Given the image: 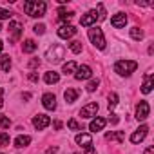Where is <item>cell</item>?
<instances>
[{"instance_id":"cell-1","label":"cell","mask_w":154,"mask_h":154,"mask_svg":"<svg viewBox=\"0 0 154 154\" xmlns=\"http://www.w3.org/2000/svg\"><path fill=\"white\" fill-rule=\"evenodd\" d=\"M45 9H47L45 2H38V0H27L24 4V11L31 18H42L45 15Z\"/></svg>"},{"instance_id":"cell-2","label":"cell","mask_w":154,"mask_h":154,"mask_svg":"<svg viewBox=\"0 0 154 154\" xmlns=\"http://www.w3.org/2000/svg\"><path fill=\"white\" fill-rule=\"evenodd\" d=\"M138 69V63L134 60H118L114 63V71L120 74V76H129L132 74L134 71Z\"/></svg>"},{"instance_id":"cell-3","label":"cell","mask_w":154,"mask_h":154,"mask_svg":"<svg viewBox=\"0 0 154 154\" xmlns=\"http://www.w3.org/2000/svg\"><path fill=\"white\" fill-rule=\"evenodd\" d=\"M63 56H65V47L60 45V44H53V45L45 51V58H47L51 63H58V62H62Z\"/></svg>"},{"instance_id":"cell-4","label":"cell","mask_w":154,"mask_h":154,"mask_svg":"<svg viewBox=\"0 0 154 154\" xmlns=\"http://www.w3.org/2000/svg\"><path fill=\"white\" fill-rule=\"evenodd\" d=\"M89 40L98 47V49H105V38L100 27H91L89 29Z\"/></svg>"},{"instance_id":"cell-5","label":"cell","mask_w":154,"mask_h":154,"mask_svg":"<svg viewBox=\"0 0 154 154\" xmlns=\"http://www.w3.org/2000/svg\"><path fill=\"white\" fill-rule=\"evenodd\" d=\"M149 112H150L149 103H147V102H140L138 107H136V120H138V122L147 120V118H149Z\"/></svg>"},{"instance_id":"cell-6","label":"cell","mask_w":154,"mask_h":154,"mask_svg":"<svg viewBox=\"0 0 154 154\" xmlns=\"http://www.w3.org/2000/svg\"><path fill=\"white\" fill-rule=\"evenodd\" d=\"M8 29H9V40H11V42H17V40L20 38V35H22V29H24V27H22V24H20V22H11Z\"/></svg>"},{"instance_id":"cell-7","label":"cell","mask_w":154,"mask_h":154,"mask_svg":"<svg viewBox=\"0 0 154 154\" xmlns=\"http://www.w3.org/2000/svg\"><path fill=\"white\" fill-rule=\"evenodd\" d=\"M98 103L96 102H91V103H87L85 107H82V111H80V116L82 118H93V116H96V112H98Z\"/></svg>"},{"instance_id":"cell-8","label":"cell","mask_w":154,"mask_h":154,"mask_svg":"<svg viewBox=\"0 0 154 154\" xmlns=\"http://www.w3.org/2000/svg\"><path fill=\"white\" fill-rule=\"evenodd\" d=\"M76 143H78L84 150H87V149H93V138H91V134H85V132H82V134H76Z\"/></svg>"},{"instance_id":"cell-9","label":"cell","mask_w":154,"mask_h":154,"mask_svg":"<svg viewBox=\"0 0 154 154\" xmlns=\"http://www.w3.org/2000/svg\"><path fill=\"white\" fill-rule=\"evenodd\" d=\"M93 76V69L89 65H80V67H76V72H74V78L76 80H87Z\"/></svg>"},{"instance_id":"cell-10","label":"cell","mask_w":154,"mask_h":154,"mask_svg":"<svg viewBox=\"0 0 154 154\" xmlns=\"http://www.w3.org/2000/svg\"><path fill=\"white\" fill-rule=\"evenodd\" d=\"M49 123H51V120H49L47 114H36V116L33 118V125H35V129H38V131L45 129Z\"/></svg>"},{"instance_id":"cell-11","label":"cell","mask_w":154,"mask_h":154,"mask_svg":"<svg viewBox=\"0 0 154 154\" xmlns=\"http://www.w3.org/2000/svg\"><path fill=\"white\" fill-rule=\"evenodd\" d=\"M74 35H76V29L72 26H69V24H63V26L58 27V36L60 38H65L67 40V38H72Z\"/></svg>"},{"instance_id":"cell-12","label":"cell","mask_w":154,"mask_h":154,"mask_svg":"<svg viewBox=\"0 0 154 154\" xmlns=\"http://www.w3.org/2000/svg\"><path fill=\"white\" fill-rule=\"evenodd\" d=\"M42 105L47 109V111H54L56 109V96L51 94V93H45L42 96Z\"/></svg>"},{"instance_id":"cell-13","label":"cell","mask_w":154,"mask_h":154,"mask_svg":"<svg viewBox=\"0 0 154 154\" xmlns=\"http://www.w3.org/2000/svg\"><path fill=\"white\" fill-rule=\"evenodd\" d=\"M147 131H149V127H147V125H141L140 129H136V132H132L131 141H132V143H140V141H143L145 136H147Z\"/></svg>"},{"instance_id":"cell-14","label":"cell","mask_w":154,"mask_h":154,"mask_svg":"<svg viewBox=\"0 0 154 154\" xmlns=\"http://www.w3.org/2000/svg\"><path fill=\"white\" fill-rule=\"evenodd\" d=\"M111 24H112V27H116V29L125 27V24H127V17H125V13H118V15H114V17L111 18Z\"/></svg>"},{"instance_id":"cell-15","label":"cell","mask_w":154,"mask_h":154,"mask_svg":"<svg viewBox=\"0 0 154 154\" xmlns=\"http://www.w3.org/2000/svg\"><path fill=\"white\" fill-rule=\"evenodd\" d=\"M94 22H96V11H89V13H85V15L80 18V24H82L84 27H91Z\"/></svg>"},{"instance_id":"cell-16","label":"cell","mask_w":154,"mask_h":154,"mask_svg":"<svg viewBox=\"0 0 154 154\" xmlns=\"http://www.w3.org/2000/svg\"><path fill=\"white\" fill-rule=\"evenodd\" d=\"M78 94H80V91L67 87V89H65V93H63V98H65V102H67V103H74V102H76V98H78Z\"/></svg>"},{"instance_id":"cell-17","label":"cell","mask_w":154,"mask_h":154,"mask_svg":"<svg viewBox=\"0 0 154 154\" xmlns=\"http://www.w3.org/2000/svg\"><path fill=\"white\" fill-rule=\"evenodd\" d=\"M105 125H107V120H105V118H96V120H93V122H91L89 129H91L93 132H98V131H102Z\"/></svg>"},{"instance_id":"cell-18","label":"cell","mask_w":154,"mask_h":154,"mask_svg":"<svg viewBox=\"0 0 154 154\" xmlns=\"http://www.w3.org/2000/svg\"><path fill=\"white\" fill-rule=\"evenodd\" d=\"M44 80H45V84H58V80H60V74L56 72V71H47L45 72V76H44Z\"/></svg>"},{"instance_id":"cell-19","label":"cell","mask_w":154,"mask_h":154,"mask_svg":"<svg viewBox=\"0 0 154 154\" xmlns=\"http://www.w3.org/2000/svg\"><path fill=\"white\" fill-rule=\"evenodd\" d=\"M9 69H11V58L8 54H2V56H0V71L8 72Z\"/></svg>"},{"instance_id":"cell-20","label":"cell","mask_w":154,"mask_h":154,"mask_svg":"<svg viewBox=\"0 0 154 154\" xmlns=\"http://www.w3.org/2000/svg\"><path fill=\"white\" fill-rule=\"evenodd\" d=\"M150 91H152V76L147 74V76H145V82H143V85H141V93H143V94H149Z\"/></svg>"},{"instance_id":"cell-21","label":"cell","mask_w":154,"mask_h":154,"mask_svg":"<svg viewBox=\"0 0 154 154\" xmlns=\"http://www.w3.org/2000/svg\"><path fill=\"white\" fill-rule=\"evenodd\" d=\"M22 51L24 53H35L36 51V42L35 40H26L22 44Z\"/></svg>"},{"instance_id":"cell-22","label":"cell","mask_w":154,"mask_h":154,"mask_svg":"<svg viewBox=\"0 0 154 154\" xmlns=\"http://www.w3.org/2000/svg\"><path fill=\"white\" fill-rule=\"evenodd\" d=\"M76 62H67V63H63V67H62V72L63 74H72V72H76Z\"/></svg>"},{"instance_id":"cell-23","label":"cell","mask_w":154,"mask_h":154,"mask_svg":"<svg viewBox=\"0 0 154 154\" xmlns=\"http://www.w3.org/2000/svg\"><path fill=\"white\" fill-rule=\"evenodd\" d=\"M29 143H31V138H29V136H18V138L15 140V147H18V149L27 147Z\"/></svg>"},{"instance_id":"cell-24","label":"cell","mask_w":154,"mask_h":154,"mask_svg":"<svg viewBox=\"0 0 154 154\" xmlns=\"http://www.w3.org/2000/svg\"><path fill=\"white\" fill-rule=\"evenodd\" d=\"M58 15H60V20H62V22H69V20L74 17L72 11H65V9H58Z\"/></svg>"},{"instance_id":"cell-25","label":"cell","mask_w":154,"mask_h":154,"mask_svg":"<svg viewBox=\"0 0 154 154\" xmlns=\"http://www.w3.org/2000/svg\"><path fill=\"white\" fill-rule=\"evenodd\" d=\"M69 49L74 53V54H78V53H82V42H78V40H74V42H71L69 44Z\"/></svg>"},{"instance_id":"cell-26","label":"cell","mask_w":154,"mask_h":154,"mask_svg":"<svg viewBox=\"0 0 154 154\" xmlns=\"http://www.w3.org/2000/svg\"><path fill=\"white\" fill-rule=\"evenodd\" d=\"M107 105H109V111H112V109L118 105V94H116V93H111V94H109V103H107Z\"/></svg>"},{"instance_id":"cell-27","label":"cell","mask_w":154,"mask_h":154,"mask_svg":"<svg viewBox=\"0 0 154 154\" xmlns=\"http://www.w3.org/2000/svg\"><path fill=\"white\" fill-rule=\"evenodd\" d=\"M131 36H132L134 40H141V38H143V31H141L140 27H132V29H131Z\"/></svg>"},{"instance_id":"cell-28","label":"cell","mask_w":154,"mask_h":154,"mask_svg":"<svg viewBox=\"0 0 154 154\" xmlns=\"http://www.w3.org/2000/svg\"><path fill=\"white\" fill-rule=\"evenodd\" d=\"M105 138H107V140H118L120 143L123 141V134H122V132H107Z\"/></svg>"},{"instance_id":"cell-29","label":"cell","mask_w":154,"mask_h":154,"mask_svg":"<svg viewBox=\"0 0 154 154\" xmlns=\"http://www.w3.org/2000/svg\"><path fill=\"white\" fill-rule=\"evenodd\" d=\"M67 127H69L71 131H84V127L76 122V120H69V122H67Z\"/></svg>"},{"instance_id":"cell-30","label":"cell","mask_w":154,"mask_h":154,"mask_svg":"<svg viewBox=\"0 0 154 154\" xmlns=\"http://www.w3.org/2000/svg\"><path fill=\"white\" fill-rule=\"evenodd\" d=\"M9 125H11V120L8 116H4V114H0V127H2V129H9Z\"/></svg>"},{"instance_id":"cell-31","label":"cell","mask_w":154,"mask_h":154,"mask_svg":"<svg viewBox=\"0 0 154 154\" xmlns=\"http://www.w3.org/2000/svg\"><path fill=\"white\" fill-rule=\"evenodd\" d=\"M98 85H100V82H98V78H96V80H91V82L87 84V87H85V89H87L89 93H94V91L98 89Z\"/></svg>"},{"instance_id":"cell-32","label":"cell","mask_w":154,"mask_h":154,"mask_svg":"<svg viewBox=\"0 0 154 154\" xmlns=\"http://www.w3.org/2000/svg\"><path fill=\"white\" fill-rule=\"evenodd\" d=\"M9 145V134L8 132H0V147Z\"/></svg>"},{"instance_id":"cell-33","label":"cell","mask_w":154,"mask_h":154,"mask_svg":"<svg viewBox=\"0 0 154 154\" xmlns=\"http://www.w3.org/2000/svg\"><path fill=\"white\" fill-rule=\"evenodd\" d=\"M8 18H11V13H9L8 9H2V8H0V20H8Z\"/></svg>"},{"instance_id":"cell-34","label":"cell","mask_w":154,"mask_h":154,"mask_svg":"<svg viewBox=\"0 0 154 154\" xmlns=\"http://www.w3.org/2000/svg\"><path fill=\"white\" fill-rule=\"evenodd\" d=\"M33 29H35L36 35H44V33H45V26H44V24H36Z\"/></svg>"},{"instance_id":"cell-35","label":"cell","mask_w":154,"mask_h":154,"mask_svg":"<svg viewBox=\"0 0 154 154\" xmlns=\"http://www.w3.org/2000/svg\"><path fill=\"white\" fill-rule=\"evenodd\" d=\"M98 20H105V8L102 6V4H98Z\"/></svg>"},{"instance_id":"cell-36","label":"cell","mask_w":154,"mask_h":154,"mask_svg":"<svg viewBox=\"0 0 154 154\" xmlns=\"http://www.w3.org/2000/svg\"><path fill=\"white\" fill-rule=\"evenodd\" d=\"M38 65H40V60H38V58H33V60L29 62V67H31V69H33V67H38Z\"/></svg>"},{"instance_id":"cell-37","label":"cell","mask_w":154,"mask_h":154,"mask_svg":"<svg viewBox=\"0 0 154 154\" xmlns=\"http://www.w3.org/2000/svg\"><path fill=\"white\" fill-rule=\"evenodd\" d=\"M29 80H31V82H38V74H36V72H31V74H29Z\"/></svg>"},{"instance_id":"cell-38","label":"cell","mask_w":154,"mask_h":154,"mask_svg":"<svg viewBox=\"0 0 154 154\" xmlns=\"http://www.w3.org/2000/svg\"><path fill=\"white\" fill-rule=\"evenodd\" d=\"M58 150V147H51V149H47V154H53V152H56Z\"/></svg>"},{"instance_id":"cell-39","label":"cell","mask_w":154,"mask_h":154,"mask_svg":"<svg viewBox=\"0 0 154 154\" xmlns=\"http://www.w3.org/2000/svg\"><path fill=\"white\" fill-rule=\"evenodd\" d=\"M111 122H112V123H118V116H116V114H112V118H111Z\"/></svg>"},{"instance_id":"cell-40","label":"cell","mask_w":154,"mask_h":154,"mask_svg":"<svg viewBox=\"0 0 154 154\" xmlns=\"http://www.w3.org/2000/svg\"><path fill=\"white\" fill-rule=\"evenodd\" d=\"M54 129H62V122H54Z\"/></svg>"},{"instance_id":"cell-41","label":"cell","mask_w":154,"mask_h":154,"mask_svg":"<svg viewBox=\"0 0 154 154\" xmlns=\"http://www.w3.org/2000/svg\"><path fill=\"white\" fill-rule=\"evenodd\" d=\"M145 154H154V149H152V147H149V149L145 150Z\"/></svg>"},{"instance_id":"cell-42","label":"cell","mask_w":154,"mask_h":154,"mask_svg":"<svg viewBox=\"0 0 154 154\" xmlns=\"http://www.w3.org/2000/svg\"><path fill=\"white\" fill-rule=\"evenodd\" d=\"M85 154H96V150H94V149H87Z\"/></svg>"},{"instance_id":"cell-43","label":"cell","mask_w":154,"mask_h":154,"mask_svg":"<svg viewBox=\"0 0 154 154\" xmlns=\"http://www.w3.org/2000/svg\"><path fill=\"white\" fill-rule=\"evenodd\" d=\"M2 49H4V42L0 40V53H2Z\"/></svg>"},{"instance_id":"cell-44","label":"cell","mask_w":154,"mask_h":154,"mask_svg":"<svg viewBox=\"0 0 154 154\" xmlns=\"http://www.w3.org/2000/svg\"><path fill=\"white\" fill-rule=\"evenodd\" d=\"M2 105H4V102H2V96H0V109H2Z\"/></svg>"},{"instance_id":"cell-45","label":"cell","mask_w":154,"mask_h":154,"mask_svg":"<svg viewBox=\"0 0 154 154\" xmlns=\"http://www.w3.org/2000/svg\"><path fill=\"white\" fill-rule=\"evenodd\" d=\"M0 96H2V87H0Z\"/></svg>"},{"instance_id":"cell-46","label":"cell","mask_w":154,"mask_h":154,"mask_svg":"<svg viewBox=\"0 0 154 154\" xmlns=\"http://www.w3.org/2000/svg\"><path fill=\"white\" fill-rule=\"evenodd\" d=\"M0 31H2V26H0Z\"/></svg>"},{"instance_id":"cell-47","label":"cell","mask_w":154,"mask_h":154,"mask_svg":"<svg viewBox=\"0 0 154 154\" xmlns=\"http://www.w3.org/2000/svg\"><path fill=\"white\" fill-rule=\"evenodd\" d=\"M0 154H2V152H0Z\"/></svg>"}]
</instances>
